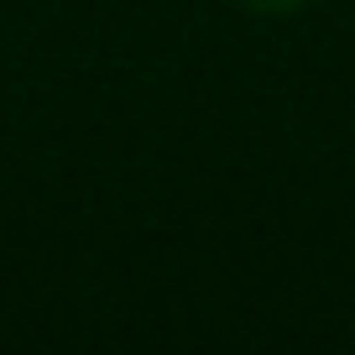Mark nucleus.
<instances>
[{"label": "nucleus", "mask_w": 355, "mask_h": 355, "mask_svg": "<svg viewBox=\"0 0 355 355\" xmlns=\"http://www.w3.org/2000/svg\"><path fill=\"white\" fill-rule=\"evenodd\" d=\"M235 6H245V11H261V16H282V11H298L303 0H235Z\"/></svg>", "instance_id": "1"}]
</instances>
